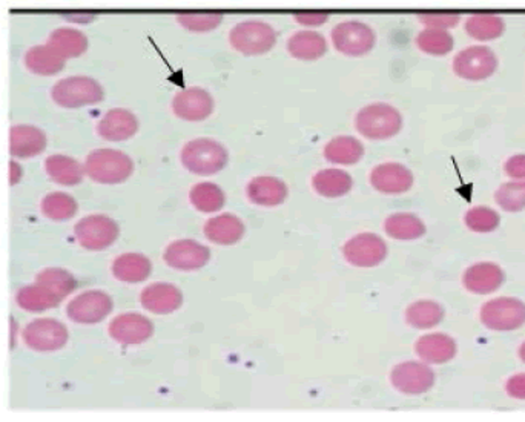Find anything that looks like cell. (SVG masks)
Masks as SVG:
<instances>
[{
    "label": "cell",
    "mask_w": 525,
    "mask_h": 422,
    "mask_svg": "<svg viewBox=\"0 0 525 422\" xmlns=\"http://www.w3.org/2000/svg\"><path fill=\"white\" fill-rule=\"evenodd\" d=\"M134 171L130 155L117 149H97L86 157L85 172L91 180L102 185H119Z\"/></svg>",
    "instance_id": "obj_1"
},
{
    "label": "cell",
    "mask_w": 525,
    "mask_h": 422,
    "mask_svg": "<svg viewBox=\"0 0 525 422\" xmlns=\"http://www.w3.org/2000/svg\"><path fill=\"white\" fill-rule=\"evenodd\" d=\"M356 131L369 140H387L402 128V117L387 103H373L360 109L355 118Z\"/></svg>",
    "instance_id": "obj_2"
},
{
    "label": "cell",
    "mask_w": 525,
    "mask_h": 422,
    "mask_svg": "<svg viewBox=\"0 0 525 422\" xmlns=\"http://www.w3.org/2000/svg\"><path fill=\"white\" fill-rule=\"evenodd\" d=\"M229 160L227 147L211 139L187 141L181 149V163L195 175H212L220 172Z\"/></svg>",
    "instance_id": "obj_3"
},
{
    "label": "cell",
    "mask_w": 525,
    "mask_h": 422,
    "mask_svg": "<svg viewBox=\"0 0 525 422\" xmlns=\"http://www.w3.org/2000/svg\"><path fill=\"white\" fill-rule=\"evenodd\" d=\"M229 42L234 50L244 56H260L271 51L277 42V33L269 23L261 20L240 22L231 29Z\"/></svg>",
    "instance_id": "obj_4"
},
{
    "label": "cell",
    "mask_w": 525,
    "mask_h": 422,
    "mask_svg": "<svg viewBox=\"0 0 525 422\" xmlns=\"http://www.w3.org/2000/svg\"><path fill=\"white\" fill-rule=\"evenodd\" d=\"M103 88L99 82L85 76L59 80L52 90V100L63 107L97 105L103 100Z\"/></svg>",
    "instance_id": "obj_5"
},
{
    "label": "cell",
    "mask_w": 525,
    "mask_h": 422,
    "mask_svg": "<svg viewBox=\"0 0 525 422\" xmlns=\"http://www.w3.org/2000/svg\"><path fill=\"white\" fill-rule=\"evenodd\" d=\"M481 321L490 330H516L525 324V304L507 297L490 299L481 307Z\"/></svg>",
    "instance_id": "obj_6"
},
{
    "label": "cell",
    "mask_w": 525,
    "mask_h": 422,
    "mask_svg": "<svg viewBox=\"0 0 525 422\" xmlns=\"http://www.w3.org/2000/svg\"><path fill=\"white\" fill-rule=\"evenodd\" d=\"M119 234V225L107 215H88L74 226V235L80 246L88 251L109 248Z\"/></svg>",
    "instance_id": "obj_7"
},
{
    "label": "cell",
    "mask_w": 525,
    "mask_h": 422,
    "mask_svg": "<svg viewBox=\"0 0 525 422\" xmlns=\"http://www.w3.org/2000/svg\"><path fill=\"white\" fill-rule=\"evenodd\" d=\"M333 46L341 54L360 57L373 50L377 34L366 23L358 20L341 22L332 29Z\"/></svg>",
    "instance_id": "obj_8"
},
{
    "label": "cell",
    "mask_w": 525,
    "mask_h": 422,
    "mask_svg": "<svg viewBox=\"0 0 525 422\" xmlns=\"http://www.w3.org/2000/svg\"><path fill=\"white\" fill-rule=\"evenodd\" d=\"M497 54L489 46L474 45L457 52L453 59V71L465 80L489 79L497 71Z\"/></svg>",
    "instance_id": "obj_9"
},
{
    "label": "cell",
    "mask_w": 525,
    "mask_h": 422,
    "mask_svg": "<svg viewBox=\"0 0 525 422\" xmlns=\"http://www.w3.org/2000/svg\"><path fill=\"white\" fill-rule=\"evenodd\" d=\"M23 341L29 349L37 352H52L65 347L68 343V329L54 318H40L31 321L23 329Z\"/></svg>",
    "instance_id": "obj_10"
},
{
    "label": "cell",
    "mask_w": 525,
    "mask_h": 422,
    "mask_svg": "<svg viewBox=\"0 0 525 422\" xmlns=\"http://www.w3.org/2000/svg\"><path fill=\"white\" fill-rule=\"evenodd\" d=\"M113 299L103 291H86L68 304L67 315L77 324H97L113 312Z\"/></svg>",
    "instance_id": "obj_11"
},
{
    "label": "cell",
    "mask_w": 525,
    "mask_h": 422,
    "mask_svg": "<svg viewBox=\"0 0 525 422\" xmlns=\"http://www.w3.org/2000/svg\"><path fill=\"white\" fill-rule=\"evenodd\" d=\"M345 259L356 267H375L387 257V244L381 236L370 232L350 238L343 248Z\"/></svg>",
    "instance_id": "obj_12"
},
{
    "label": "cell",
    "mask_w": 525,
    "mask_h": 422,
    "mask_svg": "<svg viewBox=\"0 0 525 422\" xmlns=\"http://www.w3.org/2000/svg\"><path fill=\"white\" fill-rule=\"evenodd\" d=\"M394 387L404 394H423L435 384V371L424 362H402L394 367L390 373Z\"/></svg>",
    "instance_id": "obj_13"
},
{
    "label": "cell",
    "mask_w": 525,
    "mask_h": 422,
    "mask_svg": "<svg viewBox=\"0 0 525 422\" xmlns=\"http://www.w3.org/2000/svg\"><path fill=\"white\" fill-rule=\"evenodd\" d=\"M211 259L210 249L194 240H177L171 243L163 253V259L166 265L177 270L202 269L208 265Z\"/></svg>",
    "instance_id": "obj_14"
},
{
    "label": "cell",
    "mask_w": 525,
    "mask_h": 422,
    "mask_svg": "<svg viewBox=\"0 0 525 422\" xmlns=\"http://www.w3.org/2000/svg\"><path fill=\"white\" fill-rule=\"evenodd\" d=\"M153 322L140 314H122L109 324V335L122 346L145 343L153 337Z\"/></svg>",
    "instance_id": "obj_15"
},
{
    "label": "cell",
    "mask_w": 525,
    "mask_h": 422,
    "mask_svg": "<svg viewBox=\"0 0 525 422\" xmlns=\"http://www.w3.org/2000/svg\"><path fill=\"white\" fill-rule=\"evenodd\" d=\"M172 111L181 120L202 122L214 111V99L202 88L180 91L172 100Z\"/></svg>",
    "instance_id": "obj_16"
},
{
    "label": "cell",
    "mask_w": 525,
    "mask_h": 422,
    "mask_svg": "<svg viewBox=\"0 0 525 422\" xmlns=\"http://www.w3.org/2000/svg\"><path fill=\"white\" fill-rule=\"evenodd\" d=\"M141 306L145 309L157 314V315H168L175 310L180 309L183 304V295L180 289L170 283H153L143 289L140 295Z\"/></svg>",
    "instance_id": "obj_17"
},
{
    "label": "cell",
    "mask_w": 525,
    "mask_h": 422,
    "mask_svg": "<svg viewBox=\"0 0 525 422\" xmlns=\"http://www.w3.org/2000/svg\"><path fill=\"white\" fill-rule=\"evenodd\" d=\"M370 183L383 194H402L412 187L413 174L400 163L378 164L370 174Z\"/></svg>",
    "instance_id": "obj_18"
},
{
    "label": "cell",
    "mask_w": 525,
    "mask_h": 422,
    "mask_svg": "<svg viewBox=\"0 0 525 422\" xmlns=\"http://www.w3.org/2000/svg\"><path fill=\"white\" fill-rule=\"evenodd\" d=\"M139 130V120L136 115L123 109L114 107L103 115L102 120L97 124V132L103 140L123 141L131 139Z\"/></svg>",
    "instance_id": "obj_19"
},
{
    "label": "cell",
    "mask_w": 525,
    "mask_h": 422,
    "mask_svg": "<svg viewBox=\"0 0 525 422\" xmlns=\"http://www.w3.org/2000/svg\"><path fill=\"white\" fill-rule=\"evenodd\" d=\"M415 352L427 364H444L455 358L457 341L446 333H429L419 338Z\"/></svg>",
    "instance_id": "obj_20"
},
{
    "label": "cell",
    "mask_w": 525,
    "mask_h": 422,
    "mask_svg": "<svg viewBox=\"0 0 525 422\" xmlns=\"http://www.w3.org/2000/svg\"><path fill=\"white\" fill-rule=\"evenodd\" d=\"M504 278V270L499 266L493 263H478L470 266L469 269L464 272L463 283L469 292L487 295L497 292V289L503 286Z\"/></svg>",
    "instance_id": "obj_21"
},
{
    "label": "cell",
    "mask_w": 525,
    "mask_h": 422,
    "mask_svg": "<svg viewBox=\"0 0 525 422\" xmlns=\"http://www.w3.org/2000/svg\"><path fill=\"white\" fill-rule=\"evenodd\" d=\"M248 198L260 206H278L288 198V186L271 175H260L249 181Z\"/></svg>",
    "instance_id": "obj_22"
},
{
    "label": "cell",
    "mask_w": 525,
    "mask_h": 422,
    "mask_svg": "<svg viewBox=\"0 0 525 422\" xmlns=\"http://www.w3.org/2000/svg\"><path fill=\"white\" fill-rule=\"evenodd\" d=\"M10 143H12L10 149H12L14 157H35L45 151L46 135L44 131L36 128V126L18 124V126L12 128Z\"/></svg>",
    "instance_id": "obj_23"
},
{
    "label": "cell",
    "mask_w": 525,
    "mask_h": 422,
    "mask_svg": "<svg viewBox=\"0 0 525 422\" xmlns=\"http://www.w3.org/2000/svg\"><path fill=\"white\" fill-rule=\"evenodd\" d=\"M203 231L210 242L229 246L242 240V236L244 235V225L235 215L221 214L208 219Z\"/></svg>",
    "instance_id": "obj_24"
},
{
    "label": "cell",
    "mask_w": 525,
    "mask_h": 422,
    "mask_svg": "<svg viewBox=\"0 0 525 422\" xmlns=\"http://www.w3.org/2000/svg\"><path fill=\"white\" fill-rule=\"evenodd\" d=\"M288 51L290 56L298 60H316L326 54L328 42L322 34L312 29H303L290 36Z\"/></svg>",
    "instance_id": "obj_25"
},
{
    "label": "cell",
    "mask_w": 525,
    "mask_h": 422,
    "mask_svg": "<svg viewBox=\"0 0 525 422\" xmlns=\"http://www.w3.org/2000/svg\"><path fill=\"white\" fill-rule=\"evenodd\" d=\"M67 59L50 44L29 48L25 54V65L37 76H54L62 71Z\"/></svg>",
    "instance_id": "obj_26"
},
{
    "label": "cell",
    "mask_w": 525,
    "mask_h": 422,
    "mask_svg": "<svg viewBox=\"0 0 525 422\" xmlns=\"http://www.w3.org/2000/svg\"><path fill=\"white\" fill-rule=\"evenodd\" d=\"M151 261L143 253L128 252L114 259L113 275L123 283H141L151 275Z\"/></svg>",
    "instance_id": "obj_27"
},
{
    "label": "cell",
    "mask_w": 525,
    "mask_h": 422,
    "mask_svg": "<svg viewBox=\"0 0 525 422\" xmlns=\"http://www.w3.org/2000/svg\"><path fill=\"white\" fill-rule=\"evenodd\" d=\"M312 185L322 197L338 198L349 194L352 189V177L341 169H322L312 179Z\"/></svg>",
    "instance_id": "obj_28"
},
{
    "label": "cell",
    "mask_w": 525,
    "mask_h": 422,
    "mask_svg": "<svg viewBox=\"0 0 525 422\" xmlns=\"http://www.w3.org/2000/svg\"><path fill=\"white\" fill-rule=\"evenodd\" d=\"M364 155V147L362 141L350 137V135H339L329 141L324 147V157L330 163L355 164Z\"/></svg>",
    "instance_id": "obj_29"
},
{
    "label": "cell",
    "mask_w": 525,
    "mask_h": 422,
    "mask_svg": "<svg viewBox=\"0 0 525 422\" xmlns=\"http://www.w3.org/2000/svg\"><path fill=\"white\" fill-rule=\"evenodd\" d=\"M45 169L48 175L59 185L76 186L84 180V166L68 155H50L46 158Z\"/></svg>",
    "instance_id": "obj_30"
},
{
    "label": "cell",
    "mask_w": 525,
    "mask_h": 422,
    "mask_svg": "<svg viewBox=\"0 0 525 422\" xmlns=\"http://www.w3.org/2000/svg\"><path fill=\"white\" fill-rule=\"evenodd\" d=\"M16 301L23 310L39 314L44 310L56 307L62 299H59L56 293L52 292L48 287L36 283V284L22 287L16 295Z\"/></svg>",
    "instance_id": "obj_31"
},
{
    "label": "cell",
    "mask_w": 525,
    "mask_h": 422,
    "mask_svg": "<svg viewBox=\"0 0 525 422\" xmlns=\"http://www.w3.org/2000/svg\"><path fill=\"white\" fill-rule=\"evenodd\" d=\"M385 231L395 240H417L426 234V225L417 215L400 212L386 219Z\"/></svg>",
    "instance_id": "obj_32"
},
{
    "label": "cell",
    "mask_w": 525,
    "mask_h": 422,
    "mask_svg": "<svg viewBox=\"0 0 525 422\" xmlns=\"http://www.w3.org/2000/svg\"><path fill=\"white\" fill-rule=\"evenodd\" d=\"M48 44L56 48L65 59L79 57L88 50L85 34L76 28H57L50 34Z\"/></svg>",
    "instance_id": "obj_33"
},
{
    "label": "cell",
    "mask_w": 525,
    "mask_h": 422,
    "mask_svg": "<svg viewBox=\"0 0 525 422\" xmlns=\"http://www.w3.org/2000/svg\"><path fill=\"white\" fill-rule=\"evenodd\" d=\"M444 318V309L441 304L430 299L410 304L406 310V321L415 329H432L438 326Z\"/></svg>",
    "instance_id": "obj_34"
},
{
    "label": "cell",
    "mask_w": 525,
    "mask_h": 422,
    "mask_svg": "<svg viewBox=\"0 0 525 422\" xmlns=\"http://www.w3.org/2000/svg\"><path fill=\"white\" fill-rule=\"evenodd\" d=\"M189 200L200 212L211 214L225 206V192L215 183H198L189 192Z\"/></svg>",
    "instance_id": "obj_35"
},
{
    "label": "cell",
    "mask_w": 525,
    "mask_h": 422,
    "mask_svg": "<svg viewBox=\"0 0 525 422\" xmlns=\"http://www.w3.org/2000/svg\"><path fill=\"white\" fill-rule=\"evenodd\" d=\"M505 29L503 17L495 14H474L465 20V31L476 40L497 39Z\"/></svg>",
    "instance_id": "obj_36"
},
{
    "label": "cell",
    "mask_w": 525,
    "mask_h": 422,
    "mask_svg": "<svg viewBox=\"0 0 525 422\" xmlns=\"http://www.w3.org/2000/svg\"><path fill=\"white\" fill-rule=\"evenodd\" d=\"M42 214L54 221H65L77 214V203L69 194L52 192L42 200Z\"/></svg>",
    "instance_id": "obj_37"
},
{
    "label": "cell",
    "mask_w": 525,
    "mask_h": 422,
    "mask_svg": "<svg viewBox=\"0 0 525 422\" xmlns=\"http://www.w3.org/2000/svg\"><path fill=\"white\" fill-rule=\"evenodd\" d=\"M36 283L48 287L60 299H67L77 287V282H76L73 274H69L68 270L60 269V267H48V269L42 270L36 278Z\"/></svg>",
    "instance_id": "obj_38"
},
{
    "label": "cell",
    "mask_w": 525,
    "mask_h": 422,
    "mask_svg": "<svg viewBox=\"0 0 525 422\" xmlns=\"http://www.w3.org/2000/svg\"><path fill=\"white\" fill-rule=\"evenodd\" d=\"M419 50L427 52L430 56H444L453 50L452 34L447 29L426 28L417 37Z\"/></svg>",
    "instance_id": "obj_39"
},
{
    "label": "cell",
    "mask_w": 525,
    "mask_h": 422,
    "mask_svg": "<svg viewBox=\"0 0 525 422\" xmlns=\"http://www.w3.org/2000/svg\"><path fill=\"white\" fill-rule=\"evenodd\" d=\"M177 20L189 31L206 33L220 25L223 14L219 12H183L177 16Z\"/></svg>",
    "instance_id": "obj_40"
},
{
    "label": "cell",
    "mask_w": 525,
    "mask_h": 422,
    "mask_svg": "<svg viewBox=\"0 0 525 422\" xmlns=\"http://www.w3.org/2000/svg\"><path fill=\"white\" fill-rule=\"evenodd\" d=\"M497 203L507 212H520L525 208V180L505 183L495 194Z\"/></svg>",
    "instance_id": "obj_41"
},
{
    "label": "cell",
    "mask_w": 525,
    "mask_h": 422,
    "mask_svg": "<svg viewBox=\"0 0 525 422\" xmlns=\"http://www.w3.org/2000/svg\"><path fill=\"white\" fill-rule=\"evenodd\" d=\"M465 225L470 231L480 232V234H486V232H493L499 226V214L493 209L487 208V206H476V208L470 209L469 212L464 217Z\"/></svg>",
    "instance_id": "obj_42"
},
{
    "label": "cell",
    "mask_w": 525,
    "mask_h": 422,
    "mask_svg": "<svg viewBox=\"0 0 525 422\" xmlns=\"http://www.w3.org/2000/svg\"><path fill=\"white\" fill-rule=\"evenodd\" d=\"M419 20L427 28H453L455 25L459 23V14L457 12H421Z\"/></svg>",
    "instance_id": "obj_43"
},
{
    "label": "cell",
    "mask_w": 525,
    "mask_h": 422,
    "mask_svg": "<svg viewBox=\"0 0 525 422\" xmlns=\"http://www.w3.org/2000/svg\"><path fill=\"white\" fill-rule=\"evenodd\" d=\"M330 14L328 12H295L294 17L297 22L305 27H318L328 22Z\"/></svg>",
    "instance_id": "obj_44"
},
{
    "label": "cell",
    "mask_w": 525,
    "mask_h": 422,
    "mask_svg": "<svg viewBox=\"0 0 525 422\" xmlns=\"http://www.w3.org/2000/svg\"><path fill=\"white\" fill-rule=\"evenodd\" d=\"M505 172L512 179H518V180L525 179V154L508 158L505 162Z\"/></svg>",
    "instance_id": "obj_45"
},
{
    "label": "cell",
    "mask_w": 525,
    "mask_h": 422,
    "mask_svg": "<svg viewBox=\"0 0 525 422\" xmlns=\"http://www.w3.org/2000/svg\"><path fill=\"white\" fill-rule=\"evenodd\" d=\"M507 394L516 400H525V373L510 378L505 386Z\"/></svg>",
    "instance_id": "obj_46"
},
{
    "label": "cell",
    "mask_w": 525,
    "mask_h": 422,
    "mask_svg": "<svg viewBox=\"0 0 525 422\" xmlns=\"http://www.w3.org/2000/svg\"><path fill=\"white\" fill-rule=\"evenodd\" d=\"M22 177V169L19 168V164L16 162H12V183L16 185L19 179Z\"/></svg>",
    "instance_id": "obj_47"
},
{
    "label": "cell",
    "mask_w": 525,
    "mask_h": 422,
    "mask_svg": "<svg viewBox=\"0 0 525 422\" xmlns=\"http://www.w3.org/2000/svg\"><path fill=\"white\" fill-rule=\"evenodd\" d=\"M520 356L521 360L524 361L525 362V343L520 347Z\"/></svg>",
    "instance_id": "obj_48"
}]
</instances>
